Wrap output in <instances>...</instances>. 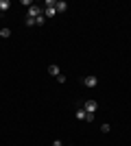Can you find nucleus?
Returning a JSON list of instances; mask_svg holds the SVG:
<instances>
[{
	"label": "nucleus",
	"instance_id": "obj_1",
	"mask_svg": "<svg viewBox=\"0 0 131 146\" xmlns=\"http://www.w3.org/2000/svg\"><path fill=\"white\" fill-rule=\"evenodd\" d=\"M39 15H44V9H42V7H37V5H31V7H29V18H35V20H37Z\"/></svg>",
	"mask_w": 131,
	"mask_h": 146
},
{
	"label": "nucleus",
	"instance_id": "obj_2",
	"mask_svg": "<svg viewBox=\"0 0 131 146\" xmlns=\"http://www.w3.org/2000/svg\"><path fill=\"white\" fill-rule=\"evenodd\" d=\"M83 109L90 111V113H94V111L98 109V103H96L94 98H90V100H85V103H83Z\"/></svg>",
	"mask_w": 131,
	"mask_h": 146
},
{
	"label": "nucleus",
	"instance_id": "obj_3",
	"mask_svg": "<svg viewBox=\"0 0 131 146\" xmlns=\"http://www.w3.org/2000/svg\"><path fill=\"white\" fill-rule=\"evenodd\" d=\"M96 83H98V76H85L83 79V85L85 87H96Z\"/></svg>",
	"mask_w": 131,
	"mask_h": 146
},
{
	"label": "nucleus",
	"instance_id": "obj_4",
	"mask_svg": "<svg viewBox=\"0 0 131 146\" xmlns=\"http://www.w3.org/2000/svg\"><path fill=\"white\" fill-rule=\"evenodd\" d=\"M44 15H46V18H55L57 9H55V7H46V9H44Z\"/></svg>",
	"mask_w": 131,
	"mask_h": 146
},
{
	"label": "nucleus",
	"instance_id": "obj_5",
	"mask_svg": "<svg viewBox=\"0 0 131 146\" xmlns=\"http://www.w3.org/2000/svg\"><path fill=\"white\" fill-rule=\"evenodd\" d=\"M55 9H57V13H63V11H66V9H68V2H66V0H59Z\"/></svg>",
	"mask_w": 131,
	"mask_h": 146
},
{
	"label": "nucleus",
	"instance_id": "obj_6",
	"mask_svg": "<svg viewBox=\"0 0 131 146\" xmlns=\"http://www.w3.org/2000/svg\"><path fill=\"white\" fill-rule=\"evenodd\" d=\"M48 72L53 74V76H59V74H61V72H59V68H57L55 63H50V66H48Z\"/></svg>",
	"mask_w": 131,
	"mask_h": 146
},
{
	"label": "nucleus",
	"instance_id": "obj_7",
	"mask_svg": "<svg viewBox=\"0 0 131 146\" xmlns=\"http://www.w3.org/2000/svg\"><path fill=\"white\" fill-rule=\"evenodd\" d=\"M9 7H11V2H9V0H0V11H2V13H5Z\"/></svg>",
	"mask_w": 131,
	"mask_h": 146
},
{
	"label": "nucleus",
	"instance_id": "obj_8",
	"mask_svg": "<svg viewBox=\"0 0 131 146\" xmlns=\"http://www.w3.org/2000/svg\"><path fill=\"white\" fill-rule=\"evenodd\" d=\"M85 116H87L85 109H79V111H76V120H85Z\"/></svg>",
	"mask_w": 131,
	"mask_h": 146
},
{
	"label": "nucleus",
	"instance_id": "obj_9",
	"mask_svg": "<svg viewBox=\"0 0 131 146\" xmlns=\"http://www.w3.org/2000/svg\"><path fill=\"white\" fill-rule=\"evenodd\" d=\"M26 26H37V22H35V18H29V15H26Z\"/></svg>",
	"mask_w": 131,
	"mask_h": 146
},
{
	"label": "nucleus",
	"instance_id": "obj_10",
	"mask_svg": "<svg viewBox=\"0 0 131 146\" xmlns=\"http://www.w3.org/2000/svg\"><path fill=\"white\" fill-rule=\"evenodd\" d=\"M100 131H103V133H109V131H112V127L105 122V124H100Z\"/></svg>",
	"mask_w": 131,
	"mask_h": 146
},
{
	"label": "nucleus",
	"instance_id": "obj_11",
	"mask_svg": "<svg viewBox=\"0 0 131 146\" xmlns=\"http://www.w3.org/2000/svg\"><path fill=\"white\" fill-rule=\"evenodd\" d=\"M9 35H11V31H9V29H0V37H9Z\"/></svg>",
	"mask_w": 131,
	"mask_h": 146
},
{
	"label": "nucleus",
	"instance_id": "obj_12",
	"mask_svg": "<svg viewBox=\"0 0 131 146\" xmlns=\"http://www.w3.org/2000/svg\"><path fill=\"white\" fill-rule=\"evenodd\" d=\"M35 22H37V26H42V24H44V22H46V15H39V18H37V20H35Z\"/></svg>",
	"mask_w": 131,
	"mask_h": 146
},
{
	"label": "nucleus",
	"instance_id": "obj_13",
	"mask_svg": "<svg viewBox=\"0 0 131 146\" xmlns=\"http://www.w3.org/2000/svg\"><path fill=\"white\" fill-rule=\"evenodd\" d=\"M46 7H57V0H46Z\"/></svg>",
	"mask_w": 131,
	"mask_h": 146
},
{
	"label": "nucleus",
	"instance_id": "obj_14",
	"mask_svg": "<svg viewBox=\"0 0 131 146\" xmlns=\"http://www.w3.org/2000/svg\"><path fill=\"white\" fill-rule=\"evenodd\" d=\"M94 120V113H90V111H87V116H85V122H92Z\"/></svg>",
	"mask_w": 131,
	"mask_h": 146
},
{
	"label": "nucleus",
	"instance_id": "obj_15",
	"mask_svg": "<svg viewBox=\"0 0 131 146\" xmlns=\"http://www.w3.org/2000/svg\"><path fill=\"white\" fill-rule=\"evenodd\" d=\"M53 146H63V142L61 140H55V142H53Z\"/></svg>",
	"mask_w": 131,
	"mask_h": 146
}]
</instances>
